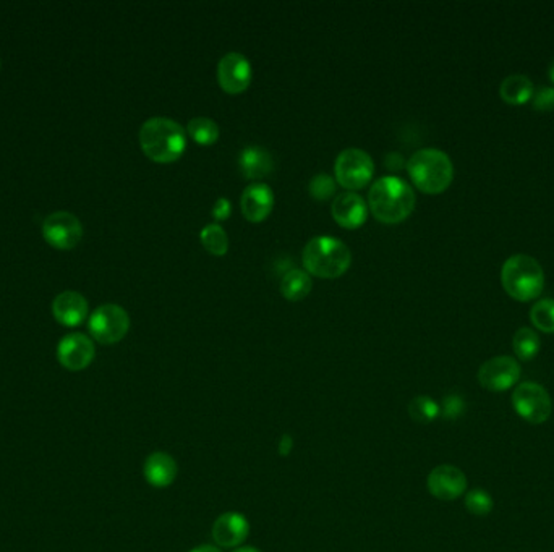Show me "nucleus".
Listing matches in <instances>:
<instances>
[{
    "label": "nucleus",
    "mask_w": 554,
    "mask_h": 552,
    "mask_svg": "<svg viewBox=\"0 0 554 552\" xmlns=\"http://www.w3.org/2000/svg\"><path fill=\"white\" fill-rule=\"evenodd\" d=\"M301 261L309 274L334 279L350 268L352 253L339 238L321 235L309 240L301 253Z\"/></svg>",
    "instance_id": "39448f33"
},
{
    "label": "nucleus",
    "mask_w": 554,
    "mask_h": 552,
    "mask_svg": "<svg viewBox=\"0 0 554 552\" xmlns=\"http://www.w3.org/2000/svg\"><path fill=\"white\" fill-rule=\"evenodd\" d=\"M248 535L250 523L242 513H222L221 517L214 521V541L221 547H238L242 543H245Z\"/></svg>",
    "instance_id": "dca6fc26"
},
{
    "label": "nucleus",
    "mask_w": 554,
    "mask_h": 552,
    "mask_svg": "<svg viewBox=\"0 0 554 552\" xmlns=\"http://www.w3.org/2000/svg\"><path fill=\"white\" fill-rule=\"evenodd\" d=\"M501 284L514 300L539 299L545 287V272L539 261L529 254H512L501 269Z\"/></svg>",
    "instance_id": "20e7f679"
},
{
    "label": "nucleus",
    "mask_w": 554,
    "mask_h": 552,
    "mask_svg": "<svg viewBox=\"0 0 554 552\" xmlns=\"http://www.w3.org/2000/svg\"><path fill=\"white\" fill-rule=\"evenodd\" d=\"M515 413L531 425L547 423L553 413V400L545 387L539 382H521L512 392Z\"/></svg>",
    "instance_id": "423d86ee"
},
{
    "label": "nucleus",
    "mask_w": 554,
    "mask_h": 552,
    "mask_svg": "<svg viewBox=\"0 0 554 552\" xmlns=\"http://www.w3.org/2000/svg\"><path fill=\"white\" fill-rule=\"evenodd\" d=\"M199 240L208 252L214 256H222L229 250V238L221 224H208L199 232Z\"/></svg>",
    "instance_id": "b1692460"
},
{
    "label": "nucleus",
    "mask_w": 554,
    "mask_h": 552,
    "mask_svg": "<svg viewBox=\"0 0 554 552\" xmlns=\"http://www.w3.org/2000/svg\"><path fill=\"white\" fill-rule=\"evenodd\" d=\"M531 106L537 111H554V87H541L533 93Z\"/></svg>",
    "instance_id": "c756f323"
},
{
    "label": "nucleus",
    "mask_w": 554,
    "mask_h": 552,
    "mask_svg": "<svg viewBox=\"0 0 554 552\" xmlns=\"http://www.w3.org/2000/svg\"><path fill=\"white\" fill-rule=\"evenodd\" d=\"M42 235L49 245L57 250H71L78 245L83 237V227L77 216L65 211H57L46 217Z\"/></svg>",
    "instance_id": "9d476101"
},
{
    "label": "nucleus",
    "mask_w": 554,
    "mask_h": 552,
    "mask_svg": "<svg viewBox=\"0 0 554 552\" xmlns=\"http://www.w3.org/2000/svg\"><path fill=\"white\" fill-rule=\"evenodd\" d=\"M242 213L246 221L262 222L270 216L274 206V193L270 185L263 182L250 183L240 199Z\"/></svg>",
    "instance_id": "2eb2a0df"
},
{
    "label": "nucleus",
    "mask_w": 554,
    "mask_h": 552,
    "mask_svg": "<svg viewBox=\"0 0 554 552\" xmlns=\"http://www.w3.org/2000/svg\"><path fill=\"white\" fill-rule=\"evenodd\" d=\"M464 411H466V402L460 395L451 394L444 397L443 405H441V415L444 419H457Z\"/></svg>",
    "instance_id": "c85d7f7f"
},
{
    "label": "nucleus",
    "mask_w": 554,
    "mask_h": 552,
    "mask_svg": "<svg viewBox=\"0 0 554 552\" xmlns=\"http://www.w3.org/2000/svg\"><path fill=\"white\" fill-rule=\"evenodd\" d=\"M415 201L412 187L394 175L378 179L368 193L370 211L384 224L405 221L412 214Z\"/></svg>",
    "instance_id": "f257e3e1"
},
{
    "label": "nucleus",
    "mask_w": 554,
    "mask_h": 552,
    "mask_svg": "<svg viewBox=\"0 0 554 552\" xmlns=\"http://www.w3.org/2000/svg\"><path fill=\"white\" fill-rule=\"evenodd\" d=\"M89 332L99 344L112 345L127 336L130 329V316L124 308L107 303L93 311L89 317Z\"/></svg>",
    "instance_id": "6e6552de"
},
{
    "label": "nucleus",
    "mask_w": 554,
    "mask_h": 552,
    "mask_svg": "<svg viewBox=\"0 0 554 552\" xmlns=\"http://www.w3.org/2000/svg\"><path fill=\"white\" fill-rule=\"evenodd\" d=\"M428 491L439 501H456L466 494L468 480L466 474L454 465L433 468L427 478Z\"/></svg>",
    "instance_id": "f8f14e48"
},
{
    "label": "nucleus",
    "mask_w": 554,
    "mask_h": 552,
    "mask_svg": "<svg viewBox=\"0 0 554 552\" xmlns=\"http://www.w3.org/2000/svg\"><path fill=\"white\" fill-rule=\"evenodd\" d=\"M96 350L93 340L85 334H69L59 342L57 358L65 370L81 371L95 360Z\"/></svg>",
    "instance_id": "ddd939ff"
},
{
    "label": "nucleus",
    "mask_w": 554,
    "mask_h": 552,
    "mask_svg": "<svg viewBox=\"0 0 554 552\" xmlns=\"http://www.w3.org/2000/svg\"><path fill=\"white\" fill-rule=\"evenodd\" d=\"M334 221L346 229H358L368 217V205L354 191H346L334 198L331 206Z\"/></svg>",
    "instance_id": "4468645a"
},
{
    "label": "nucleus",
    "mask_w": 554,
    "mask_h": 552,
    "mask_svg": "<svg viewBox=\"0 0 554 552\" xmlns=\"http://www.w3.org/2000/svg\"><path fill=\"white\" fill-rule=\"evenodd\" d=\"M531 321L539 331L554 334V300L541 299L537 301L531 311Z\"/></svg>",
    "instance_id": "a878e982"
},
{
    "label": "nucleus",
    "mask_w": 554,
    "mask_h": 552,
    "mask_svg": "<svg viewBox=\"0 0 554 552\" xmlns=\"http://www.w3.org/2000/svg\"><path fill=\"white\" fill-rule=\"evenodd\" d=\"M140 144L148 158L156 162H172L187 148V134L179 122L167 117H152L140 128Z\"/></svg>",
    "instance_id": "f03ea898"
},
{
    "label": "nucleus",
    "mask_w": 554,
    "mask_h": 552,
    "mask_svg": "<svg viewBox=\"0 0 554 552\" xmlns=\"http://www.w3.org/2000/svg\"><path fill=\"white\" fill-rule=\"evenodd\" d=\"M407 170L415 187L428 195L441 193L454 179L451 158L438 148L415 151L407 162Z\"/></svg>",
    "instance_id": "7ed1b4c3"
},
{
    "label": "nucleus",
    "mask_w": 554,
    "mask_h": 552,
    "mask_svg": "<svg viewBox=\"0 0 554 552\" xmlns=\"http://www.w3.org/2000/svg\"><path fill=\"white\" fill-rule=\"evenodd\" d=\"M336 180L344 189H360L368 185L374 172L373 159L366 151L360 148H347L341 151L334 164Z\"/></svg>",
    "instance_id": "0eeeda50"
},
{
    "label": "nucleus",
    "mask_w": 554,
    "mask_h": 552,
    "mask_svg": "<svg viewBox=\"0 0 554 552\" xmlns=\"http://www.w3.org/2000/svg\"><path fill=\"white\" fill-rule=\"evenodd\" d=\"M232 552H262L260 549H256V547H252V546H246V547H237L235 551Z\"/></svg>",
    "instance_id": "473e14b6"
},
{
    "label": "nucleus",
    "mask_w": 554,
    "mask_h": 552,
    "mask_svg": "<svg viewBox=\"0 0 554 552\" xmlns=\"http://www.w3.org/2000/svg\"><path fill=\"white\" fill-rule=\"evenodd\" d=\"M52 313L59 323L69 327L79 326L87 319L88 301L81 293L64 292L57 295L52 303Z\"/></svg>",
    "instance_id": "a211bd4d"
},
{
    "label": "nucleus",
    "mask_w": 554,
    "mask_h": 552,
    "mask_svg": "<svg viewBox=\"0 0 554 552\" xmlns=\"http://www.w3.org/2000/svg\"><path fill=\"white\" fill-rule=\"evenodd\" d=\"M309 189L315 199L326 201L336 195V180L331 175L317 174L309 180Z\"/></svg>",
    "instance_id": "cd10ccee"
},
{
    "label": "nucleus",
    "mask_w": 554,
    "mask_h": 552,
    "mask_svg": "<svg viewBox=\"0 0 554 552\" xmlns=\"http://www.w3.org/2000/svg\"><path fill=\"white\" fill-rule=\"evenodd\" d=\"M254 77L252 63L240 52H229L217 63V81L224 91L238 95L250 87Z\"/></svg>",
    "instance_id": "9b49d317"
},
{
    "label": "nucleus",
    "mask_w": 554,
    "mask_h": 552,
    "mask_svg": "<svg viewBox=\"0 0 554 552\" xmlns=\"http://www.w3.org/2000/svg\"><path fill=\"white\" fill-rule=\"evenodd\" d=\"M187 132L199 144L209 146L219 138V126L209 117H195L189 122Z\"/></svg>",
    "instance_id": "393cba45"
},
{
    "label": "nucleus",
    "mask_w": 554,
    "mask_h": 552,
    "mask_svg": "<svg viewBox=\"0 0 554 552\" xmlns=\"http://www.w3.org/2000/svg\"><path fill=\"white\" fill-rule=\"evenodd\" d=\"M311 287H313L311 277L307 271L301 269H292L285 272L284 277L281 279V292L287 300H303L311 292Z\"/></svg>",
    "instance_id": "412c9836"
},
{
    "label": "nucleus",
    "mask_w": 554,
    "mask_h": 552,
    "mask_svg": "<svg viewBox=\"0 0 554 552\" xmlns=\"http://www.w3.org/2000/svg\"><path fill=\"white\" fill-rule=\"evenodd\" d=\"M409 417L420 425L433 423L441 415V407L436 402L435 399L428 395H417L409 403Z\"/></svg>",
    "instance_id": "5701e85b"
},
{
    "label": "nucleus",
    "mask_w": 554,
    "mask_h": 552,
    "mask_svg": "<svg viewBox=\"0 0 554 552\" xmlns=\"http://www.w3.org/2000/svg\"><path fill=\"white\" fill-rule=\"evenodd\" d=\"M189 552H222L219 547H216V546L211 545H201L197 546V547H193Z\"/></svg>",
    "instance_id": "2f4dec72"
},
{
    "label": "nucleus",
    "mask_w": 554,
    "mask_h": 552,
    "mask_svg": "<svg viewBox=\"0 0 554 552\" xmlns=\"http://www.w3.org/2000/svg\"><path fill=\"white\" fill-rule=\"evenodd\" d=\"M533 93H535V87L531 79L522 73L509 75L501 81V87H499L501 99L511 106H522V104L529 103L533 97Z\"/></svg>",
    "instance_id": "aec40b11"
},
{
    "label": "nucleus",
    "mask_w": 554,
    "mask_h": 552,
    "mask_svg": "<svg viewBox=\"0 0 554 552\" xmlns=\"http://www.w3.org/2000/svg\"><path fill=\"white\" fill-rule=\"evenodd\" d=\"M230 211H232V205H230L229 199L221 197L216 201L211 214H213V217L216 221H226L230 216Z\"/></svg>",
    "instance_id": "7c9ffc66"
},
{
    "label": "nucleus",
    "mask_w": 554,
    "mask_h": 552,
    "mask_svg": "<svg viewBox=\"0 0 554 552\" xmlns=\"http://www.w3.org/2000/svg\"><path fill=\"white\" fill-rule=\"evenodd\" d=\"M238 167L244 177L250 180H260L272 172L274 159L270 151L263 146H246L238 156Z\"/></svg>",
    "instance_id": "6ab92c4d"
},
{
    "label": "nucleus",
    "mask_w": 554,
    "mask_h": 552,
    "mask_svg": "<svg viewBox=\"0 0 554 552\" xmlns=\"http://www.w3.org/2000/svg\"><path fill=\"white\" fill-rule=\"evenodd\" d=\"M466 507L472 515L486 517L493 511L494 502H493V497L488 491L476 488V490L468 491L466 494Z\"/></svg>",
    "instance_id": "bb28decb"
},
{
    "label": "nucleus",
    "mask_w": 554,
    "mask_h": 552,
    "mask_svg": "<svg viewBox=\"0 0 554 552\" xmlns=\"http://www.w3.org/2000/svg\"><path fill=\"white\" fill-rule=\"evenodd\" d=\"M549 78H551V81L554 83V60L551 62V65H549Z\"/></svg>",
    "instance_id": "72a5a7b5"
},
{
    "label": "nucleus",
    "mask_w": 554,
    "mask_h": 552,
    "mask_svg": "<svg viewBox=\"0 0 554 552\" xmlns=\"http://www.w3.org/2000/svg\"><path fill=\"white\" fill-rule=\"evenodd\" d=\"M179 474V466L172 455L166 452H154L150 457L144 460L143 465V474L144 480L150 483L152 488H167L175 482Z\"/></svg>",
    "instance_id": "f3484780"
},
{
    "label": "nucleus",
    "mask_w": 554,
    "mask_h": 552,
    "mask_svg": "<svg viewBox=\"0 0 554 552\" xmlns=\"http://www.w3.org/2000/svg\"><path fill=\"white\" fill-rule=\"evenodd\" d=\"M521 363L517 358L509 355H499L486 360L478 370L480 386L490 392H506L517 386L521 379Z\"/></svg>",
    "instance_id": "1a4fd4ad"
},
{
    "label": "nucleus",
    "mask_w": 554,
    "mask_h": 552,
    "mask_svg": "<svg viewBox=\"0 0 554 552\" xmlns=\"http://www.w3.org/2000/svg\"><path fill=\"white\" fill-rule=\"evenodd\" d=\"M512 348H514L515 356L521 362H531L540 354L541 339H540L539 334L531 327H521L514 334Z\"/></svg>",
    "instance_id": "4be33fe9"
}]
</instances>
